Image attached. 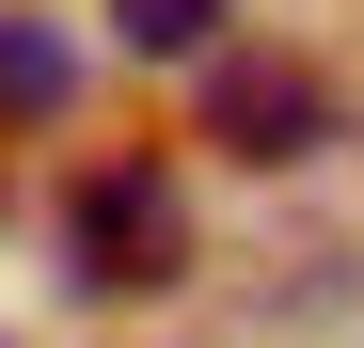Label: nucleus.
Instances as JSON below:
<instances>
[{
	"instance_id": "20e7f679",
	"label": "nucleus",
	"mask_w": 364,
	"mask_h": 348,
	"mask_svg": "<svg viewBox=\"0 0 364 348\" xmlns=\"http://www.w3.org/2000/svg\"><path fill=\"white\" fill-rule=\"evenodd\" d=\"M111 32H127L143 64H206V48H222V0H111Z\"/></svg>"
},
{
	"instance_id": "f03ea898",
	"label": "nucleus",
	"mask_w": 364,
	"mask_h": 348,
	"mask_svg": "<svg viewBox=\"0 0 364 348\" xmlns=\"http://www.w3.org/2000/svg\"><path fill=\"white\" fill-rule=\"evenodd\" d=\"M191 143H222V158H317L333 143V80L301 64V48H206Z\"/></svg>"
},
{
	"instance_id": "f257e3e1",
	"label": "nucleus",
	"mask_w": 364,
	"mask_h": 348,
	"mask_svg": "<svg viewBox=\"0 0 364 348\" xmlns=\"http://www.w3.org/2000/svg\"><path fill=\"white\" fill-rule=\"evenodd\" d=\"M64 254H80V285H95V301H159V285L191 269V206H174V174H159V158H111V174H80Z\"/></svg>"
},
{
	"instance_id": "7ed1b4c3",
	"label": "nucleus",
	"mask_w": 364,
	"mask_h": 348,
	"mask_svg": "<svg viewBox=\"0 0 364 348\" xmlns=\"http://www.w3.org/2000/svg\"><path fill=\"white\" fill-rule=\"evenodd\" d=\"M64 95H80V32H64V16H16V0H0V127H48Z\"/></svg>"
}]
</instances>
